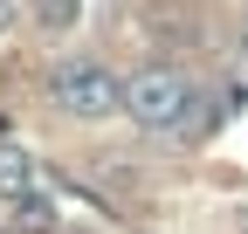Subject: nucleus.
<instances>
[{
    "label": "nucleus",
    "mask_w": 248,
    "mask_h": 234,
    "mask_svg": "<svg viewBox=\"0 0 248 234\" xmlns=\"http://www.w3.org/2000/svg\"><path fill=\"white\" fill-rule=\"evenodd\" d=\"M124 110H131L145 131H179L186 117H193V76L152 62V69H138L124 83Z\"/></svg>",
    "instance_id": "nucleus-1"
},
{
    "label": "nucleus",
    "mask_w": 248,
    "mask_h": 234,
    "mask_svg": "<svg viewBox=\"0 0 248 234\" xmlns=\"http://www.w3.org/2000/svg\"><path fill=\"white\" fill-rule=\"evenodd\" d=\"M48 97L69 110V117H110L124 103V83L104 69V62H62L48 76Z\"/></svg>",
    "instance_id": "nucleus-2"
},
{
    "label": "nucleus",
    "mask_w": 248,
    "mask_h": 234,
    "mask_svg": "<svg viewBox=\"0 0 248 234\" xmlns=\"http://www.w3.org/2000/svg\"><path fill=\"white\" fill-rule=\"evenodd\" d=\"M0 193H7V200L35 193V159H28L21 145H7V138H0Z\"/></svg>",
    "instance_id": "nucleus-3"
},
{
    "label": "nucleus",
    "mask_w": 248,
    "mask_h": 234,
    "mask_svg": "<svg viewBox=\"0 0 248 234\" xmlns=\"http://www.w3.org/2000/svg\"><path fill=\"white\" fill-rule=\"evenodd\" d=\"M14 207H21V227H48V220H55L42 193H28V200H14Z\"/></svg>",
    "instance_id": "nucleus-4"
},
{
    "label": "nucleus",
    "mask_w": 248,
    "mask_h": 234,
    "mask_svg": "<svg viewBox=\"0 0 248 234\" xmlns=\"http://www.w3.org/2000/svg\"><path fill=\"white\" fill-rule=\"evenodd\" d=\"M42 14H48V28H69L76 21V0H42Z\"/></svg>",
    "instance_id": "nucleus-5"
},
{
    "label": "nucleus",
    "mask_w": 248,
    "mask_h": 234,
    "mask_svg": "<svg viewBox=\"0 0 248 234\" xmlns=\"http://www.w3.org/2000/svg\"><path fill=\"white\" fill-rule=\"evenodd\" d=\"M0 28H7V0H0Z\"/></svg>",
    "instance_id": "nucleus-6"
}]
</instances>
